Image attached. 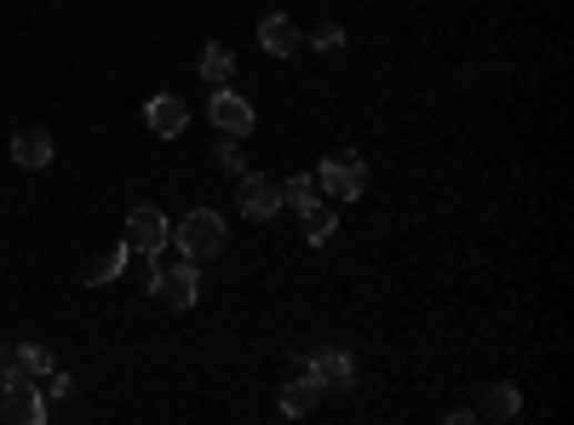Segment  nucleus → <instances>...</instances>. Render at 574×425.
<instances>
[{
  "instance_id": "obj_1",
  "label": "nucleus",
  "mask_w": 574,
  "mask_h": 425,
  "mask_svg": "<svg viewBox=\"0 0 574 425\" xmlns=\"http://www.w3.org/2000/svg\"><path fill=\"white\" fill-rule=\"evenodd\" d=\"M150 293H155V305L167 311H190L201 300V276L184 253H150Z\"/></svg>"
},
{
  "instance_id": "obj_2",
  "label": "nucleus",
  "mask_w": 574,
  "mask_h": 425,
  "mask_svg": "<svg viewBox=\"0 0 574 425\" xmlns=\"http://www.w3.org/2000/svg\"><path fill=\"white\" fill-rule=\"evenodd\" d=\"M173 247L190 259V265H208V259H219L230 247V231H224V219L213 208H195L179 219V231H173Z\"/></svg>"
},
{
  "instance_id": "obj_3",
  "label": "nucleus",
  "mask_w": 574,
  "mask_h": 425,
  "mask_svg": "<svg viewBox=\"0 0 574 425\" xmlns=\"http://www.w3.org/2000/svg\"><path fill=\"white\" fill-rule=\"evenodd\" d=\"M52 414V403L41 397V380L23 374V368H7V397H0V419L7 425H41Z\"/></svg>"
},
{
  "instance_id": "obj_4",
  "label": "nucleus",
  "mask_w": 574,
  "mask_h": 425,
  "mask_svg": "<svg viewBox=\"0 0 574 425\" xmlns=\"http://www.w3.org/2000/svg\"><path fill=\"white\" fill-rule=\"evenodd\" d=\"M316 184L328 202H356V195L367 190V168H362V155L356 150H333L322 168H316Z\"/></svg>"
},
{
  "instance_id": "obj_5",
  "label": "nucleus",
  "mask_w": 574,
  "mask_h": 425,
  "mask_svg": "<svg viewBox=\"0 0 574 425\" xmlns=\"http://www.w3.org/2000/svg\"><path fill=\"white\" fill-rule=\"evenodd\" d=\"M127 247L132 253H161V247H173V224H167V213L155 208V202H139L127 213Z\"/></svg>"
},
{
  "instance_id": "obj_6",
  "label": "nucleus",
  "mask_w": 574,
  "mask_h": 425,
  "mask_svg": "<svg viewBox=\"0 0 574 425\" xmlns=\"http://www.w3.org/2000/svg\"><path fill=\"white\" fill-rule=\"evenodd\" d=\"M208 121L219 127L224 139H248L253 127H259V115H253V104L242 92H230V87H213V98H208Z\"/></svg>"
},
{
  "instance_id": "obj_7",
  "label": "nucleus",
  "mask_w": 574,
  "mask_h": 425,
  "mask_svg": "<svg viewBox=\"0 0 574 425\" xmlns=\"http://www.w3.org/2000/svg\"><path fill=\"white\" fill-rule=\"evenodd\" d=\"M305 368L316 374L322 391H356V356L345 345H316Z\"/></svg>"
},
{
  "instance_id": "obj_8",
  "label": "nucleus",
  "mask_w": 574,
  "mask_h": 425,
  "mask_svg": "<svg viewBox=\"0 0 574 425\" xmlns=\"http://www.w3.org/2000/svg\"><path fill=\"white\" fill-rule=\"evenodd\" d=\"M235 208H242V219H276L282 213V184L276 179H264V173H242V190H235Z\"/></svg>"
},
{
  "instance_id": "obj_9",
  "label": "nucleus",
  "mask_w": 574,
  "mask_h": 425,
  "mask_svg": "<svg viewBox=\"0 0 574 425\" xmlns=\"http://www.w3.org/2000/svg\"><path fill=\"white\" fill-rule=\"evenodd\" d=\"M144 121H150V133H155V139H179L184 127H190V110H184V98H179V92H155L150 104H144Z\"/></svg>"
},
{
  "instance_id": "obj_10",
  "label": "nucleus",
  "mask_w": 574,
  "mask_h": 425,
  "mask_svg": "<svg viewBox=\"0 0 574 425\" xmlns=\"http://www.w3.org/2000/svg\"><path fill=\"white\" fill-rule=\"evenodd\" d=\"M259 47H264L270 58H293L299 47H305V36H299V23H293L288 12H264V23H259Z\"/></svg>"
},
{
  "instance_id": "obj_11",
  "label": "nucleus",
  "mask_w": 574,
  "mask_h": 425,
  "mask_svg": "<svg viewBox=\"0 0 574 425\" xmlns=\"http://www.w3.org/2000/svg\"><path fill=\"white\" fill-rule=\"evenodd\" d=\"M12 161L29 168V173L52 168V133H47V127H18V133H12Z\"/></svg>"
},
{
  "instance_id": "obj_12",
  "label": "nucleus",
  "mask_w": 574,
  "mask_h": 425,
  "mask_svg": "<svg viewBox=\"0 0 574 425\" xmlns=\"http://www.w3.org/2000/svg\"><path fill=\"white\" fill-rule=\"evenodd\" d=\"M316 397H322V385H316V374L305 368L299 380H288V385H282V414H288V419H305V414L316 408Z\"/></svg>"
},
{
  "instance_id": "obj_13",
  "label": "nucleus",
  "mask_w": 574,
  "mask_h": 425,
  "mask_svg": "<svg viewBox=\"0 0 574 425\" xmlns=\"http://www.w3.org/2000/svg\"><path fill=\"white\" fill-rule=\"evenodd\" d=\"M299 231H305L311 247H322L333 231H340V213H333V202H311V208H299Z\"/></svg>"
},
{
  "instance_id": "obj_14",
  "label": "nucleus",
  "mask_w": 574,
  "mask_h": 425,
  "mask_svg": "<svg viewBox=\"0 0 574 425\" xmlns=\"http://www.w3.org/2000/svg\"><path fill=\"white\" fill-rule=\"evenodd\" d=\"M195 70H201V81H208V87H230V75H235V52L219 47V41H208V47H201V63H195Z\"/></svg>"
},
{
  "instance_id": "obj_15",
  "label": "nucleus",
  "mask_w": 574,
  "mask_h": 425,
  "mask_svg": "<svg viewBox=\"0 0 574 425\" xmlns=\"http://www.w3.org/2000/svg\"><path fill=\"white\" fill-rule=\"evenodd\" d=\"M517 414H523V391L517 385H489L477 419H517Z\"/></svg>"
},
{
  "instance_id": "obj_16",
  "label": "nucleus",
  "mask_w": 574,
  "mask_h": 425,
  "mask_svg": "<svg viewBox=\"0 0 574 425\" xmlns=\"http://www.w3.org/2000/svg\"><path fill=\"white\" fill-rule=\"evenodd\" d=\"M311 202H322L316 173H293V179H282V208H311Z\"/></svg>"
},
{
  "instance_id": "obj_17",
  "label": "nucleus",
  "mask_w": 574,
  "mask_h": 425,
  "mask_svg": "<svg viewBox=\"0 0 574 425\" xmlns=\"http://www.w3.org/2000/svg\"><path fill=\"white\" fill-rule=\"evenodd\" d=\"M127 259H132V247L121 242L115 253H104V259H98V265H87V276H81V282H87V287H104V282H115V276L127 271Z\"/></svg>"
},
{
  "instance_id": "obj_18",
  "label": "nucleus",
  "mask_w": 574,
  "mask_h": 425,
  "mask_svg": "<svg viewBox=\"0 0 574 425\" xmlns=\"http://www.w3.org/2000/svg\"><path fill=\"white\" fill-rule=\"evenodd\" d=\"M12 368H23V374H47L52 368V351L47 345H36V340H29V345H12Z\"/></svg>"
},
{
  "instance_id": "obj_19",
  "label": "nucleus",
  "mask_w": 574,
  "mask_h": 425,
  "mask_svg": "<svg viewBox=\"0 0 574 425\" xmlns=\"http://www.w3.org/2000/svg\"><path fill=\"white\" fill-rule=\"evenodd\" d=\"M219 173H230V179L248 173V150H242V139H224V144H219Z\"/></svg>"
},
{
  "instance_id": "obj_20",
  "label": "nucleus",
  "mask_w": 574,
  "mask_h": 425,
  "mask_svg": "<svg viewBox=\"0 0 574 425\" xmlns=\"http://www.w3.org/2000/svg\"><path fill=\"white\" fill-rule=\"evenodd\" d=\"M340 41H345V29H340V23H322L316 36H311V47H322V52H333Z\"/></svg>"
},
{
  "instance_id": "obj_21",
  "label": "nucleus",
  "mask_w": 574,
  "mask_h": 425,
  "mask_svg": "<svg viewBox=\"0 0 574 425\" xmlns=\"http://www.w3.org/2000/svg\"><path fill=\"white\" fill-rule=\"evenodd\" d=\"M12 368V345H0V374H7Z\"/></svg>"
},
{
  "instance_id": "obj_22",
  "label": "nucleus",
  "mask_w": 574,
  "mask_h": 425,
  "mask_svg": "<svg viewBox=\"0 0 574 425\" xmlns=\"http://www.w3.org/2000/svg\"><path fill=\"white\" fill-rule=\"evenodd\" d=\"M0 397H7V374H0Z\"/></svg>"
}]
</instances>
